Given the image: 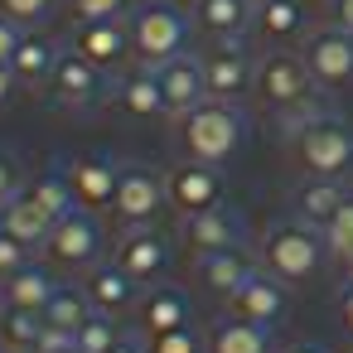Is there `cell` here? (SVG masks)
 Here are the masks:
<instances>
[{"instance_id": "obj_39", "label": "cell", "mask_w": 353, "mask_h": 353, "mask_svg": "<svg viewBox=\"0 0 353 353\" xmlns=\"http://www.w3.org/2000/svg\"><path fill=\"white\" fill-rule=\"evenodd\" d=\"M73 348H78V334H68V329H54V324L44 319V334H39L34 353H73Z\"/></svg>"}, {"instance_id": "obj_20", "label": "cell", "mask_w": 353, "mask_h": 353, "mask_svg": "<svg viewBox=\"0 0 353 353\" xmlns=\"http://www.w3.org/2000/svg\"><path fill=\"white\" fill-rule=\"evenodd\" d=\"M160 73V88H165V102H170V117L179 121V117H189L199 102H208V78H203V59H194V54H179V59H170L165 68H155Z\"/></svg>"}, {"instance_id": "obj_1", "label": "cell", "mask_w": 353, "mask_h": 353, "mask_svg": "<svg viewBox=\"0 0 353 353\" xmlns=\"http://www.w3.org/2000/svg\"><path fill=\"white\" fill-rule=\"evenodd\" d=\"M285 141H290V160L300 174H319V179L353 174V121H343L334 112H314L300 126H290Z\"/></svg>"}, {"instance_id": "obj_29", "label": "cell", "mask_w": 353, "mask_h": 353, "mask_svg": "<svg viewBox=\"0 0 353 353\" xmlns=\"http://www.w3.org/2000/svg\"><path fill=\"white\" fill-rule=\"evenodd\" d=\"M256 34H266L271 44H290L305 39V0H271V6L256 10Z\"/></svg>"}, {"instance_id": "obj_17", "label": "cell", "mask_w": 353, "mask_h": 353, "mask_svg": "<svg viewBox=\"0 0 353 353\" xmlns=\"http://www.w3.org/2000/svg\"><path fill=\"white\" fill-rule=\"evenodd\" d=\"M117 174H121V165L107 155V150H83V155H73V165H68V179H73V194H78V208H112V199H117Z\"/></svg>"}, {"instance_id": "obj_50", "label": "cell", "mask_w": 353, "mask_h": 353, "mask_svg": "<svg viewBox=\"0 0 353 353\" xmlns=\"http://www.w3.org/2000/svg\"><path fill=\"white\" fill-rule=\"evenodd\" d=\"M73 353H78V348H73Z\"/></svg>"}, {"instance_id": "obj_3", "label": "cell", "mask_w": 353, "mask_h": 353, "mask_svg": "<svg viewBox=\"0 0 353 353\" xmlns=\"http://www.w3.org/2000/svg\"><path fill=\"white\" fill-rule=\"evenodd\" d=\"M247 141V112L237 102H199L189 117H179V145H184V160H203V165H228Z\"/></svg>"}, {"instance_id": "obj_37", "label": "cell", "mask_w": 353, "mask_h": 353, "mask_svg": "<svg viewBox=\"0 0 353 353\" xmlns=\"http://www.w3.org/2000/svg\"><path fill=\"white\" fill-rule=\"evenodd\" d=\"M25 165H20V155L15 150H0V208H6L15 194H25Z\"/></svg>"}, {"instance_id": "obj_25", "label": "cell", "mask_w": 353, "mask_h": 353, "mask_svg": "<svg viewBox=\"0 0 353 353\" xmlns=\"http://www.w3.org/2000/svg\"><path fill=\"white\" fill-rule=\"evenodd\" d=\"M59 59H63V49H59L49 34H30V30H25V39H20L15 59H10V73L20 78V88L44 92L49 78H54V68H59Z\"/></svg>"}, {"instance_id": "obj_11", "label": "cell", "mask_w": 353, "mask_h": 353, "mask_svg": "<svg viewBox=\"0 0 353 353\" xmlns=\"http://www.w3.org/2000/svg\"><path fill=\"white\" fill-rule=\"evenodd\" d=\"M165 189H170V208L179 218L203 213V208H218L228 199L223 170L218 165H203V160H179L174 170H165Z\"/></svg>"}, {"instance_id": "obj_48", "label": "cell", "mask_w": 353, "mask_h": 353, "mask_svg": "<svg viewBox=\"0 0 353 353\" xmlns=\"http://www.w3.org/2000/svg\"><path fill=\"white\" fill-rule=\"evenodd\" d=\"M0 353H10V348H0Z\"/></svg>"}, {"instance_id": "obj_33", "label": "cell", "mask_w": 353, "mask_h": 353, "mask_svg": "<svg viewBox=\"0 0 353 353\" xmlns=\"http://www.w3.org/2000/svg\"><path fill=\"white\" fill-rule=\"evenodd\" d=\"M121 339V329H117V319H107V314H92L83 329H78V353H112V343Z\"/></svg>"}, {"instance_id": "obj_45", "label": "cell", "mask_w": 353, "mask_h": 353, "mask_svg": "<svg viewBox=\"0 0 353 353\" xmlns=\"http://www.w3.org/2000/svg\"><path fill=\"white\" fill-rule=\"evenodd\" d=\"M285 353H329V348H324V343H314V339H305V343H290Z\"/></svg>"}, {"instance_id": "obj_15", "label": "cell", "mask_w": 353, "mask_h": 353, "mask_svg": "<svg viewBox=\"0 0 353 353\" xmlns=\"http://www.w3.org/2000/svg\"><path fill=\"white\" fill-rule=\"evenodd\" d=\"M179 242L203 256V252H228V247H242L247 242V223L237 208L218 203V208H203V213H189L179 218Z\"/></svg>"}, {"instance_id": "obj_16", "label": "cell", "mask_w": 353, "mask_h": 353, "mask_svg": "<svg viewBox=\"0 0 353 353\" xmlns=\"http://www.w3.org/2000/svg\"><path fill=\"white\" fill-rule=\"evenodd\" d=\"M112 102L131 117V121H150V117H170V102H165V88H160V73L155 68H121L112 78Z\"/></svg>"}, {"instance_id": "obj_30", "label": "cell", "mask_w": 353, "mask_h": 353, "mask_svg": "<svg viewBox=\"0 0 353 353\" xmlns=\"http://www.w3.org/2000/svg\"><path fill=\"white\" fill-rule=\"evenodd\" d=\"M92 314H97V310H92V300H88L83 285H59V295H54L49 310H44V319H49L54 329H68V334H78Z\"/></svg>"}, {"instance_id": "obj_46", "label": "cell", "mask_w": 353, "mask_h": 353, "mask_svg": "<svg viewBox=\"0 0 353 353\" xmlns=\"http://www.w3.org/2000/svg\"><path fill=\"white\" fill-rule=\"evenodd\" d=\"M339 285H353V256H348V261H339Z\"/></svg>"}, {"instance_id": "obj_22", "label": "cell", "mask_w": 353, "mask_h": 353, "mask_svg": "<svg viewBox=\"0 0 353 353\" xmlns=\"http://www.w3.org/2000/svg\"><path fill=\"white\" fill-rule=\"evenodd\" d=\"M343 199H348V189H343V179H319V174H305L295 189H290V213L300 218V223H310V228H329L334 223V213L343 208Z\"/></svg>"}, {"instance_id": "obj_12", "label": "cell", "mask_w": 353, "mask_h": 353, "mask_svg": "<svg viewBox=\"0 0 353 353\" xmlns=\"http://www.w3.org/2000/svg\"><path fill=\"white\" fill-rule=\"evenodd\" d=\"M228 305V314H237V319H252V324H261V329H271V324H281L285 319V310H290V285L281 281V276H271L261 261H256V271L223 300Z\"/></svg>"}, {"instance_id": "obj_24", "label": "cell", "mask_w": 353, "mask_h": 353, "mask_svg": "<svg viewBox=\"0 0 353 353\" xmlns=\"http://www.w3.org/2000/svg\"><path fill=\"white\" fill-rule=\"evenodd\" d=\"M256 271V256H247L242 247H228V252H203L199 261H194V276H199V285L208 290V295H218V300H228L247 276Z\"/></svg>"}, {"instance_id": "obj_34", "label": "cell", "mask_w": 353, "mask_h": 353, "mask_svg": "<svg viewBox=\"0 0 353 353\" xmlns=\"http://www.w3.org/2000/svg\"><path fill=\"white\" fill-rule=\"evenodd\" d=\"M131 0H63V10L73 25H92V20H121Z\"/></svg>"}, {"instance_id": "obj_5", "label": "cell", "mask_w": 353, "mask_h": 353, "mask_svg": "<svg viewBox=\"0 0 353 353\" xmlns=\"http://www.w3.org/2000/svg\"><path fill=\"white\" fill-rule=\"evenodd\" d=\"M189 15L170 0H145L126 15V30H131V63L141 68H165L170 59L189 54Z\"/></svg>"}, {"instance_id": "obj_42", "label": "cell", "mask_w": 353, "mask_h": 353, "mask_svg": "<svg viewBox=\"0 0 353 353\" xmlns=\"http://www.w3.org/2000/svg\"><path fill=\"white\" fill-rule=\"evenodd\" d=\"M334 314H339L343 334L353 339V285H343V290H339V300H334Z\"/></svg>"}, {"instance_id": "obj_21", "label": "cell", "mask_w": 353, "mask_h": 353, "mask_svg": "<svg viewBox=\"0 0 353 353\" xmlns=\"http://www.w3.org/2000/svg\"><path fill=\"white\" fill-rule=\"evenodd\" d=\"M73 49L83 59H92L97 68H121L131 59V30L126 20H92L73 30Z\"/></svg>"}, {"instance_id": "obj_43", "label": "cell", "mask_w": 353, "mask_h": 353, "mask_svg": "<svg viewBox=\"0 0 353 353\" xmlns=\"http://www.w3.org/2000/svg\"><path fill=\"white\" fill-rule=\"evenodd\" d=\"M112 353H150V339L136 329V334H121L117 343H112Z\"/></svg>"}, {"instance_id": "obj_44", "label": "cell", "mask_w": 353, "mask_h": 353, "mask_svg": "<svg viewBox=\"0 0 353 353\" xmlns=\"http://www.w3.org/2000/svg\"><path fill=\"white\" fill-rule=\"evenodd\" d=\"M15 88H20V78L10 73V63H0V107H6V102L15 97Z\"/></svg>"}, {"instance_id": "obj_40", "label": "cell", "mask_w": 353, "mask_h": 353, "mask_svg": "<svg viewBox=\"0 0 353 353\" xmlns=\"http://www.w3.org/2000/svg\"><path fill=\"white\" fill-rule=\"evenodd\" d=\"M20 39H25V25H20V20H10L6 10H0V63H10V59H15Z\"/></svg>"}, {"instance_id": "obj_2", "label": "cell", "mask_w": 353, "mask_h": 353, "mask_svg": "<svg viewBox=\"0 0 353 353\" xmlns=\"http://www.w3.org/2000/svg\"><path fill=\"white\" fill-rule=\"evenodd\" d=\"M314 92H319V83H314V73L305 68L300 54L271 49V54L256 63V97L281 117V131H290V126H300L305 117L324 112Z\"/></svg>"}, {"instance_id": "obj_49", "label": "cell", "mask_w": 353, "mask_h": 353, "mask_svg": "<svg viewBox=\"0 0 353 353\" xmlns=\"http://www.w3.org/2000/svg\"><path fill=\"white\" fill-rule=\"evenodd\" d=\"M0 228H6V223H0Z\"/></svg>"}, {"instance_id": "obj_35", "label": "cell", "mask_w": 353, "mask_h": 353, "mask_svg": "<svg viewBox=\"0 0 353 353\" xmlns=\"http://www.w3.org/2000/svg\"><path fill=\"white\" fill-rule=\"evenodd\" d=\"M150 353H208V334H199L194 324H184V329L155 334L150 339Z\"/></svg>"}, {"instance_id": "obj_9", "label": "cell", "mask_w": 353, "mask_h": 353, "mask_svg": "<svg viewBox=\"0 0 353 353\" xmlns=\"http://www.w3.org/2000/svg\"><path fill=\"white\" fill-rule=\"evenodd\" d=\"M256 63L247 39H218L208 54H203V78H208V97L218 102H247L256 92Z\"/></svg>"}, {"instance_id": "obj_32", "label": "cell", "mask_w": 353, "mask_h": 353, "mask_svg": "<svg viewBox=\"0 0 353 353\" xmlns=\"http://www.w3.org/2000/svg\"><path fill=\"white\" fill-rule=\"evenodd\" d=\"M324 242H329V256H334V261H348V256H353V194L343 199V208H339L334 223L324 228Z\"/></svg>"}, {"instance_id": "obj_28", "label": "cell", "mask_w": 353, "mask_h": 353, "mask_svg": "<svg viewBox=\"0 0 353 353\" xmlns=\"http://www.w3.org/2000/svg\"><path fill=\"white\" fill-rule=\"evenodd\" d=\"M25 194L59 223V218H68L73 208H78V194H73V179H68V170H59V165H49V170H39L30 184H25Z\"/></svg>"}, {"instance_id": "obj_26", "label": "cell", "mask_w": 353, "mask_h": 353, "mask_svg": "<svg viewBox=\"0 0 353 353\" xmlns=\"http://www.w3.org/2000/svg\"><path fill=\"white\" fill-rule=\"evenodd\" d=\"M208 353H276V348H271V329L237 319V314H223L208 329Z\"/></svg>"}, {"instance_id": "obj_23", "label": "cell", "mask_w": 353, "mask_h": 353, "mask_svg": "<svg viewBox=\"0 0 353 353\" xmlns=\"http://www.w3.org/2000/svg\"><path fill=\"white\" fill-rule=\"evenodd\" d=\"M59 276L49 271V266H39V261H25L15 276H6L0 281V310H49V300L59 295Z\"/></svg>"}, {"instance_id": "obj_4", "label": "cell", "mask_w": 353, "mask_h": 353, "mask_svg": "<svg viewBox=\"0 0 353 353\" xmlns=\"http://www.w3.org/2000/svg\"><path fill=\"white\" fill-rule=\"evenodd\" d=\"M324 256H329L324 232L310 228V223H300L295 213L281 218V223H271V228L261 232V247H256V261H261L271 276H281L285 285L310 281V276L324 266Z\"/></svg>"}, {"instance_id": "obj_8", "label": "cell", "mask_w": 353, "mask_h": 353, "mask_svg": "<svg viewBox=\"0 0 353 353\" xmlns=\"http://www.w3.org/2000/svg\"><path fill=\"white\" fill-rule=\"evenodd\" d=\"M170 203V189H165V174L141 165V160H126L121 174H117V199H112V218L121 228H150L155 213Z\"/></svg>"}, {"instance_id": "obj_6", "label": "cell", "mask_w": 353, "mask_h": 353, "mask_svg": "<svg viewBox=\"0 0 353 353\" xmlns=\"http://www.w3.org/2000/svg\"><path fill=\"white\" fill-rule=\"evenodd\" d=\"M49 266L68 271V276H88L97 261H107V237H102V223L92 208H73L68 218L54 223L49 242L39 247Z\"/></svg>"}, {"instance_id": "obj_27", "label": "cell", "mask_w": 353, "mask_h": 353, "mask_svg": "<svg viewBox=\"0 0 353 353\" xmlns=\"http://www.w3.org/2000/svg\"><path fill=\"white\" fill-rule=\"evenodd\" d=\"M0 223H6V232H10V237H20L30 252H39V247L49 242V232H54V218H49L30 194H15L6 208H0Z\"/></svg>"}, {"instance_id": "obj_10", "label": "cell", "mask_w": 353, "mask_h": 353, "mask_svg": "<svg viewBox=\"0 0 353 353\" xmlns=\"http://www.w3.org/2000/svg\"><path fill=\"white\" fill-rule=\"evenodd\" d=\"M300 59L319 88H353V34L339 25H314L300 39Z\"/></svg>"}, {"instance_id": "obj_14", "label": "cell", "mask_w": 353, "mask_h": 353, "mask_svg": "<svg viewBox=\"0 0 353 353\" xmlns=\"http://www.w3.org/2000/svg\"><path fill=\"white\" fill-rule=\"evenodd\" d=\"M83 290H88L92 310L107 314V319H126V314H136V305H141V295H145V285H141L117 256L97 261V266L83 276Z\"/></svg>"}, {"instance_id": "obj_13", "label": "cell", "mask_w": 353, "mask_h": 353, "mask_svg": "<svg viewBox=\"0 0 353 353\" xmlns=\"http://www.w3.org/2000/svg\"><path fill=\"white\" fill-rule=\"evenodd\" d=\"M112 256L141 281V285H155L165 281L170 261H174V242L150 223V228H121V237L112 242Z\"/></svg>"}, {"instance_id": "obj_19", "label": "cell", "mask_w": 353, "mask_h": 353, "mask_svg": "<svg viewBox=\"0 0 353 353\" xmlns=\"http://www.w3.org/2000/svg\"><path fill=\"white\" fill-rule=\"evenodd\" d=\"M189 20L203 39H247L256 30V6L252 0H189Z\"/></svg>"}, {"instance_id": "obj_41", "label": "cell", "mask_w": 353, "mask_h": 353, "mask_svg": "<svg viewBox=\"0 0 353 353\" xmlns=\"http://www.w3.org/2000/svg\"><path fill=\"white\" fill-rule=\"evenodd\" d=\"M324 20L353 34V0H324Z\"/></svg>"}, {"instance_id": "obj_36", "label": "cell", "mask_w": 353, "mask_h": 353, "mask_svg": "<svg viewBox=\"0 0 353 353\" xmlns=\"http://www.w3.org/2000/svg\"><path fill=\"white\" fill-rule=\"evenodd\" d=\"M54 6H59V0H0V10H6L10 20H20L25 30L44 25V20L54 15Z\"/></svg>"}, {"instance_id": "obj_31", "label": "cell", "mask_w": 353, "mask_h": 353, "mask_svg": "<svg viewBox=\"0 0 353 353\" xmlns=\"http://www.w3.org/2000/svg\"><path fill=\"white\" fill-rule=\"evenodd\" d=\"M39 334H44L39 310H0V339H6L10 353H34Z\"/></svg>"}, {"instance_id": "obj_38", "label": "cell", "mask_w": 353, "mask_h": 353, "mask_svg": "<svg viewBox=\"0 0 353 353\" xmlns=\"http://www.w3.org/2000/svg\"><path fill=\"white\" fill-rule=\"evenodd\" d=\"M25 261H30V247H25L20 237H10L6 228H0V281H6V276H15Z\"/></svg>"}, {"instance_id": "obj_18", "label": "cell", "mask_w": 353, "mask_h": 353, "mask_svg": "<svg viewBox=\"0 0 353 353\" xmlns=\"http://www.w3.org/2000/svg\"><path fill=\"white\" fill-rule=\"evenodd\" d=\"M184 324H194L189 295H184L179 285H165V281L145 285V295H141V305H136V329H141L145 339H155V334L184 329Z\"/></svg>"}, {"instance_id": "obj_7", "label": "cell", "mask_w": 353, "mask_h": 353, "mask_svg": "<svg viewBox=\"0 0 353 353\" xmlns=\"http://www.w3.org/2000/svg\"><path fill=\"white\" fill-rule=\"evenodd\" d=\"M44 97L59 112H92V107H102L112 97V83H107V68H97L92 59H83L68 44L59 68H54V78H49V88H44Z\"/></svg>"}, {"instance_id": "obj_47", "label": "cell", "mask_w": 353, "mask_h": 353, "mask_svg": "<svg viewBox=\"0 0 353 353\" xmlns=\"http://www.w3.org/2000/svg\"><path fill=\"white\" fill-rule=\"evenodd\" d=\"M252 6H256V10H261V6H271V0H252Z\"/></svg>"}]
</instances>
